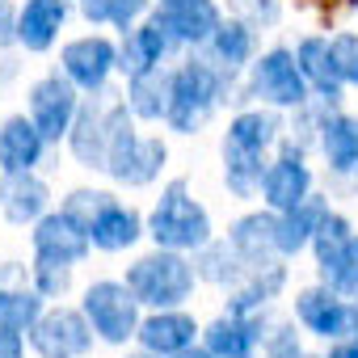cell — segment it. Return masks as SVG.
<instances>
[{
  "label": "cell",
  "instance_id": "7bdbcfd3",
  "mask_svg": "<svg viewBox=\"0 0 358 358\" xmlns=\"http://www.w3.org/2000/svg\"><path fill=\"white\" fill-rule=\"evenodd\" d=\"M173 358H220V354H211L207 345H190V350H182V354H173Z\"/></svg>",
  "mask_w": 358,
  "mask_h": 358
},
{
  "label": "cell",
  "instance_id": "c3c4849f",
  "mask_svg": "<svg viewBox=\"0 0 358 358\" xmlns=\"http://www.w3.org/2000/svg\"><path fill=\"white\" fill-rule=\"evenodd\" d=\"M354 190H358V169H354Z\"/></svg>",
  "mask_w": 358,
  "mask_h": 358
},
{
  "label": "cell",
  "instance_id": "277c9868",
  "mask_svg": "<svg viewBox=\"0 0 358 358\" xmlns=\"http://www.w3.org/2000/svg\"><path fill=\"white\" fill-rule=\"evenodd\" d=\"M135 114L127 110V101H114V118H110V152H106V173L114 177L118 186H152L164 160H169V148L152 135H139Z\"/></svg>",
  "mask_w": 358,
  "mask_h": 358
},
{
  "label": "cell",
  "instance_id": "4fadbf2b",
  "mask_svg": "<svg viewBox=\"0 0 358 358\" xmlns=\"http://www.w3.org/2000/svg\"><path fill=\"white\" fill-rule=\"evenodd\" d=\"M110 118H114V101L93 97L80 101V114L68 131V148L85 169H106V152H110Z\"/></svg>",
  "mask_w": 358,
  "mask_h": 358
},
{
  "label": "cell",
  "instance_id": "7402d4cb",
  "mask_svg": "<svg viewBox=\"0 0 358 358\" xmlns=\"http://www.w3.org/2000/svg\"><path fill=\"white\" fill-rule=\"evenodd\" d=\"M295 59H299V68H303V76H308V85H312V93L320 97V106H337L341 101V76H337V68H333V51H329V38H320V34H308L299 47H295Z\"/></svg>",
  "mask_w": 358,
  "mask_h": 358
},
{
  "label": "cell",
  "instance_id": "ee69618b",
  "mask_svg": "<svg viewBox=\"0 0 358 358\" xmlns=\"http://www.w3.org/2000/svg\"><path fill=\"white\" fill-rule=\"evenodd\" d=\"M270 358H308L303 350H291V354H270Z\"/></svg>",
  "mask_w": 358,
  "mask_h": 358
},
{
  "label": "cell",
  "instance_id": "cb8c5ba5",
  "mask_svg": "<svg viewBox=\"0 0 358 358\" xmlns=\"http://www.w3.org/2000/svg\"><path fill=\"white\" fill-rule=\"evenodd\" d=\"M143 232H148V228H143L139 211H135V207H122V203L114 199V203L93 220L89 241H93V249H101V253H122V249H131Z\"/></svg>",
  "mask_w": 358,
  "mask_h": 358
},
{
  "label": "cell",
  "instance_id": "e0dca14e",
  "mask_svg": "<svg viewBox=\"0 0 358 358\" xmlns=\"http://www.w3.org/2000/svg\"><path fill=\"white\" fill-rule=\"evenodd\" d=\"M47 135L34 127L30 114H13L0 122V173H34L43 164Z\"/></svg>",
  "mask_w": 358,
  "mask_h": 358
},
{
  "label": "cell",
  "instance_id": "52a82bcc",
  "mask_svg": "<svg viewBox=\"0 0 358 358\" xmlns=\"http://www.w3.org/2000/svg\"><path fill=\"white\" fill-rule=\"evenodd\" d=\"M26 110L34 118V127L47 135V143H59L68 139L76 114H80V89L72 85V76L59 68V72H47L30 85L26 93Z\"/></svg>",
  "mask_w": 358,
  "mask_h": 358
},
{
  "label": "cell",
  "instance_id": "f6af8a7d",
  "mask_svg": "<svg viewBox=\"0 0 358 358\" xmlns=\"http://www.w3.org/2000/svg\"><path fill=\"white\" fill-rule=\"evenodd\" d=\"M127 358H160V354H148V350H139V354H127Z\"/></svg>",
  "mask_w": 358,
  "mask_h": 358
},
{
  "label": "cell",
  "instance_id": "83f0119b",
  "mask_svg": "<svg viewBox=\"0 0 358 358\" xmlns=\"http://www.w3.org/2000/svg\"><path fill=\"white\" fill-rule=\"evenodd\" d=\"M316 143L324 148L333 173H354V169H358V118L324 114V118H320V135H316Z\"/></svg>",
  "mask_w": 358,
  "mask_h": 358
},
{
  "label": "cell",
  "instance_id": "bcb514c9",
  "mask_svg": "<svg viewBox=\"0 0 358 358\" xmlns=\"http://www.w3.org/2000/svg\"><path fill=\"white\" fill-rule=\"evenodd\" d=\"M350 299H354V320H358V295H350Z\"/></svg>",
  "mask_w": 358,
  "mask_h": 358
},
{
  "label": "cell",
  "instance_id": "ab89813d",
  "mask_svg": "<svg viewBox=\"0 0 358 358\" xmlns=\"http://www.w3.org/2000/svg\"><path fill=\"white\" fill-rule=\"evenodd\" d=\"M0 358H26V333L0 324Z\"/></svg>",
  "mask_w": 358,
  "mask_h": 358
},
{
  "label": "cell",
  "instance_id": "b9f144b4",
  "mask_svg": "<svg viewBox=\"0 0 358 358\" xmlns=\"http://www.w3.org/2000/svg\"><path fill=\"white\" fill-rule=\"evenodd\" d=\"M329 358H358V333H354V337H341V341H333Z\"/></svg>",
  "mask_w": 358,
  "mask_h": 358
},
{
  "label": "cell",
  "instance_id": "7c38bea8",
  "mask_svg": "<svg viewBox=\"0 0 358 358\" xmlns=\"http://www.w3.org/2000/svg\"><path fill=\"white\" fill-rule=\"evenodd\" d=\"M59 68L72 76V85L80 93H106L110 72L118 68V47L106 34H89V38H72L59 51Z\"/></svg>",
  "mask_w": 358,
  "mask_h": 358
},
{
  "label": "cell",
  "instance_id": "8d00e7d4",
  "mask_svg": "<svg viewBox=\"0 0 358 358\" xmlns=\"http://www.w3.org/2000/svg\"><path fill=\"white\" fill-rule=\"evenodd\" d=\"M350 236H354L350 220H345L341 211H324V220H320V228H316V236H312V253H316V262L329 257L333 249H341Z\"/></svg>",
  "mask_w": 358,
  "mask_h": 358
},
{
  "label": "cell",
  "instance_id": "74e56055",
  "mask_svg": "<svg viewBox=\"0 0 358 358\" xmlns=\"http://www.w3.org/2000/svg\"><path fill=\"white\" fill-rule=\"evenodd\" d=\"M329 51H333V68L341 76V85H354L358 89V34L354 30H341L329 38Z\"/></svg>",
  "mask_w": 358,
  "mask_h": 358
},
{
  "label": "cell",
  "instance_id": "f546056e",
  "mask_svg": "<svg viewBox=\"0 0 358 358\" xmlns=\"http://www.w3.org/2000/svg\"><path fill=\"white\" fill-rule=\"evenodd\" d=\"M194 270H199V278H207V282H215V287H241V282L253 274V266L236 253L232 241H228V245H220V241L203 245V249L194 253Z\"/></svg>",
  "mask_w": 358,
  "mask_h": 358
},
{
  "label": "cell",
  "instance_id": "f35d334b",
  "mask_svg": "<svg viewBox=\"0 0 358 358\" xmlns=\"http://www.w3.org/2000/svg\"><path fill=\"white\" fill-rule=\"evenodd\" d=\"M232 9H236V17L249 22L253 30H257V26H278V17H282V5H278V0H232Z\"/></svg>",
  "mask_w": 358,
  "mask_h": 358
},
{
  "label": "cell",
  "instance_id": "484cf974",
  "mask_svg": "<svg viewBox=\"0 0 358 358\" xmlns=\"http://www.w3.org/2000/svg\"><path fill=\"white\" fill-rule=\"evenodd\" d=\"M287 287V266L282 262H270V266H257L241 287H232V299H228V312L232 316H257L278 291Z\"/></svg>",
  "mask_w": 358,
  "mask_h": 358
},
{
  "label": "cell",
  "instance_id": "d590c367",
  "mask_svg": "<svg viewBox=\"0 0 358 358\" xmlns=\"http://www.w3.org/2000/svg\"><path fill=\"white\" fill-rule=\"evenodd\" d=\"M68 287H72V266L51 262V257H34V291L43 299H59V295H68Z\"/></svg>",
  "mask_w": 358,
  "mask_h": 358
},
{
  "label": "cell",
  "instance_id": "60d3db41",
  "mask_svg": "<svg viewBox=\"0 0 358 358\" xmlns=\"http://www.w3.org/2000/svg\"><path fill=\"white\" fill-rule=\"evenodd\" d=\"M5 43H17V13L0 0V47Z\"/></svg>",
  "mask_w": 358,
  "mask_h": 358
},
{
  "label": "cell",
  "instance_id": "44dd1931",
  "mask_svg": "<svg viewBox=\"0 0 358 358\" xmlns=\"http://www.w3.org/2000/svg\"><path fill=\"white\" fill-rule=\"evenodd\" d=\"M177 43L148 17L143 26H131L127 30V38L118 43V72H127V76H139V72H148V68H160L164 64V55L173 51Z\"/></svg>",
  "mask_w": 358,
  "mask_h": 358
},
{
  "label": "cell",
  "instance_id": "6da1fadb",
  "mask_svg": "<svg viewBox=\"0 0 358 358\" xmlns=\"http://www.w3.org/2000/svg\"><path fill=\"white\" fill-rule=\"evenodd\" d=\"M232 72H224L220 64L203 59H186L182 68H173V97H169V114L164 122L177 135H194L207 127V118L220 110V101L228 97Z\"/></svg>",
  "mask_w": 358,
  "mask_h": 358
},
{
  "label": "cell",
  "instance_id": "7dc6e473",
  "mask_svg": "<svg viewBox=\"0 0 358 358\" xmlns=\"http://www.w3.org/2000/svg\"><path fill=\"white\" fill-rule=\"evenodd\" d=\"M345 5H350V9H358V0H345Z\"/></svg>",
  "mask_w": 358,
  "mask_h": 358
},
{
  "label": "cell",
  "instance_id": "e575fe53",
  "mask_svg": "<svg viewBox=\"0 0 358 358\" xmlns=\"http://www.w3.org/2000/svg\"><path fill=\"white\" fill-rule=\"evenodd\" d=\"M110 203H114V194H106V190H72V194L64 199V207H59V211H64L68 220H76V224L89 232V228H93V220H97Z\"/></svg>",
  "mask_w": 358,
  "mask_h": 358
},
{
  "label": "cell",
  "instance_id": "f1b7e54d",
  "mask_svg": "<svg viewBox=\"0 0 358 358\" xmlns=\"http://www.w3.org/2000/svg\"><path fill=\"white\" fill-rule=\"evenodd\" d=\"M253 26L249 22H241V17H232V22H220V30L211 34V43H207V59L211 64H220L224 72H241L249 59H253Z\"/></svg>",
  "mask_w": 358,
  "mask_h": 358
},
{
  "label": "cell",
  "instance_id": "4316f807",
  "mask_svg": "<svg viewBox=\"0 0 358 358\" xmlns=\"http://www.w3.org/2000/svg\"><path fill=\"white\" fill-rule=\"evenodd\" d=\"M278 131H282V122H278V114L274 110H241L232 122H228V139H224V148H236V152H262L266 156V148L270 143H278Z\"/></svg>",
  "mask_w": 358,
  "mask_h": 358
},
{
  "label": "cell",
  "instance_id": "5bb4252c",
  "mask_svg": "<svg viewBox=\"0 0 358 358\" xmlns=\"http://www.w3.org/2000/svg\"><path fill=\"white\" fill-rule=\"evenodd\" d=\"M199 333H203V329L194 324V316H190V312H182V308H156L152 316H143V320H139L135 341H139V350H148V354L173 358V354L190 350V345L199 341Z\"/></svg>",
  "mask_w": 358,
  "mask_h": 358
},
{
  "label": "cell",
  "instance_id": "9c48e42d",
  "mask_svg": "<svg viewBox=\"0 0 358 358\" xmlns=\"http://www.w3.org/2000/svg\"><path fill=\"white\" fill-rule=\"evenodd\" d=\"M295 316L308 333L324 337V341H341V337H354L358 333V320H354V299L333 291V287H308L295 295Z\"/></svg>",
  "mask_w": 358,
  "mask_h": 358
},
{
  "label": "cell",
  "instance_id": "603a6c76",
  "mask_svg": "<svg viewBox=\"0 0 358 358\" xmlns=\"http://www.w3.org/2000/svg\"><path fill=\"white\" fill-rule=\"evenodd\" d=\"M169 97H173V72L169 68H148V72L131 76L127 80V93H122L127 110L135 118H143V122L164 118L169 114Z\"/></svg>",
  "mask_w": 358,
  "mask_h": 358
},
{
  "label": "cell",
  "instance_id": "d6a6232c",
  "mask_svg": "<svg viewBox=\"0 0 358 358\" xmlns=\"http://www.w3.org/2000/svg\"><path fill=\"white\" fill-rule=\"evenodd\" d=\"M43 312L47 308H43V295L34 287L30 291H22V287H0V324H5V329L30 333Z\"/></svg>",
  "mask_w": 358,
  "mask_h": 358
},
{
  "label": "cell",
  "instance_id": "2e32d148",
  "mask_svg": "<svg viewBox=\"0 0 358 358\" xmlns=\"http://www.w3.org/2000/svg\"><path fill=\"white\" fill-rule=\"evenodd\" d=\"M51 211V190L38 173H0V215L9 224H38Z\"/></svg>",
  "mask_w": 358,
  "mask_h": 358
},
{
  "label": "cell",
  "instance_id": "d6986e66",
  "mask_svg": "<svg viewBox=\"0 0 358 358\" xmlns=\"http://www.w3.org/2000/svg\"><path fill=\"white\" fill-rule=\"evenodd\" d=\"M228 241L236 245V253L253 270L257 266H270V262H282V253H278V211H270V207L236 220L232 232H228Z\"/></svg>",
  "mask_w": 358,
  "mask_h": 358
},
{
  "label": "cell",
  "instance_id": "9a60e30c",
  "mask_svg": "<svg viewBox=\"0 0 358 358\" xmlns=\"http://www.w3.org/2000/svg\"><path fill=\"white\" fill-rule=\"evenodd\" d=\"M30 241H34V257H51V262H64V266L85 262V253L93 249L89 232H85L76 220H68L64 211H47V215L34 224Z\"/></svg>",
  "mask_w": 358,
  "mask_h": 358
},
{
  "label": "cell",
  "instance_id": "3957f363",
  "mask_svg": "<svg viewBox=\"0 0 358 358\" xmlns=\"http://www.w3.org/2000/svg\"><path fill=\"white\" fill-rule=\"evenodd\" d=\"M148 236L160 249H177V253H199L203 245H211V215L207 207L190 194L186 182H169L148 215Z\"/></svg>",
  "mask_w": 358,
  "mask_h": 358
},
{
  "label": "cell",
  "instance_id": "30bf717a",
  "mask_svg": "<svg viewBox=\"0 0 358 358\" xmlns=\"http://www.w3.org/2000/svg\"><path fill=\"white\" fill-rule=\"evenodd\" d=\"M152 22L177 43V47H207L220 30V5L215 0H156Z\"/></svg>",
  "mask_w": 358,
  "mask_h": 358
},
{
  "label": "cell",
  "instance_id": "8fae6325",
  "mask_svg": "<svg viewBox=\"0 0 358 358\" xmlns=\"http://www.w3.org/2000/svg\"><path fill=\"white\" fill-rule=\"evenodd\" d=\"M308 199H312V169L303 164V148L287 139L278 160L262 177V203L270 211H291V207H299Z\"/></svg>",
  "mask_w": 358,
  "mask_h": 358
},
{
  "label": "cell",
  "instance_id": "5b68a950",
  "mask_svg": "<svg viewBox=\"0 0 358 358\" xmlns=\"http://www.w3.org/2000/svg\"><path fill=\"white\" fill-rule=\"evenodd\" d=\"M245 93L262 106H274V110H303L308 97H312V85L295 59V51L287 47H274L266 51L262 59L249 64V85Z\"/></svg>",
  "mask_w": 358,
  "mask_h": 358
},
{
  "label": "cell",
  "instance_id": "836d02e7",
  "mask_svg": "<svg viewBox=\"0 0 358 358\" xmlns=\"http://www.w3.org/2000/svg\"><path fill=\"white\" fill-rule=\"evenodd\" d=\"M80 13L93 26H114L131 30L143 13H152V0H80Z\"/></svg>",
  "mask_w": 358,
  "mask_h": 358
},
{
  "label": "cell",
  "instance_id": "1f68e13d",
  "mask_svg": "<svg viewBox=\"0 0 358 358\" xmlns=\"http://www.w3.org/2000/svg\"><path fill=\"white\" fill-rule=\"evenodd\" d=\"M316 270H320V282L324 287H333L341 295H358V232L341 249H333L329 257H320Z\"/></svg>",
  "mask_w": 358,
  "mask_h": 358
},
{
  "label": "cell",
  "instance_id": "ac0fdd59",
  "mask_svg": "<svg viewBox=\"0 0 358 358\" xmlns=\"http://www.w3.org/2000/svg\"><path fill=\"white\" fill-rule=\"evenodd\" d=\"M203 345L220 358H253L257 345H266V320L257 316H220L215 324L203 329Z\"/></svg>",
  "mask_w": 358,
  "mask_h": 358
},
{
  "label": "cell",
  "instance_id": "ba28073f",
  "mask_svg": "<svg viewBox=\"0 0 358 358\" xmlns=\"http://www.w3.org/2000/svg\"><path fill=\"white\" fill-rule=\"evenodd\" d=\"M93 324L76 308H47L30 329V345L38 358H85L93 350Z\"/></svg>",
  "mask_w": 358,
  "mask_h": 358
},
{
  "label": "cell",
  "instance_id": "8992f818",
  "mask_svg": "<svg viewBox=\"0 0 358 358\" xmlns=\"http://www.w3.org/2000/svg\"><path fill=\"white\" fill-rule=\"evenodd\" d=\"M139 299L127 282H114V278H101L85 291L80 299V312L89 316L93 333L106 341V345H127L135 333H139Z\"/></svg>",
  "mask_w": 358,
  "mask_h": 358
},
{
  "label": "cell",
  "instance_id": "ffe728a7",
  "mask_svg": "<svg viewBox=\"0 0 358 358\" xmlns=\"http://www.w3.org/2000/svg\"><path fill=\"white\" fill-rule=\"evenodd\" d=\"M68 0H26V5L17 9V43L26 51H51L64 22H68Z\"/></svg>",
  "mask_w": 358,
  "mask_h": 358
},
{
  "label": "cell",
  "instance_id": "7a4b0ae2",
  "mask_svg": "<svg viewBox=\"0 0 358 358\" xmlns=\"http://www.w3.org/2000/svg\"><path fill=\"white\" fill-rule=\"evenodd\" d=\"M122 282L152 312L156 308H182L194 295L199 270H194L190 253H177V249H160L156 245V253H148V257H139V262L127 266V278Z\"/></svg>",
  "mask_w": 358,
  "mask_h": 358
},
{
  "label": "cell",
  "instance_id": "d4e9b609",
  "mask_svg": "<svg viewBox=\"0 0 358 358\" xmlns=\"http://www.w3.org/2000/svg\"><path fill=\"white\" fill-rule=\"evenodd\" d=\"M324 211H329L324 199H308V203H299L291 211H278V253H282V262L312 249V236H316Z\"/></svg>",
  "mask_w": 358,
  "mask_h": 358
},
{
  "label": "cell",
  "instance_id": "4dcf8cb0",
  "mask_svg": "<svg viewBox=\"0 0 358 358\" xmlns=\"http://www.w3.org/2000/svg\"><path fill=\"white\" fill-rule=\"evenodd\" d=\"M266 156L262 152H236V148H224V182L236 199H253L262 194V177H266Z\"/></svg>",
  "mask_w": 358,
  "mask_h": 358
}]
</instances>
